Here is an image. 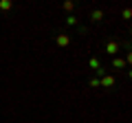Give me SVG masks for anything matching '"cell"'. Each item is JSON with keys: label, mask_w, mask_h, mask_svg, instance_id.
Here are the masks:
<instances>
[{"label": "cell", "mask_w": 132, "mask_h": 123, "mask_svg": "<svg viewBox=\"0 0 132 123\" xmlns=\"http://www.w3.org/2000/svg\"><path fill=\"white\" fill-rule=\"evenodd\" d=\"M114 86H117V77L110 75V73H106V75L99 77V88H106V90H112Z\"/></svg>", "instance_id": "cell-1"}, {"label": "cell", "mask_w": 132, "mask_h": 123, "mask_svg": "<svg viewBox=\"0 0 132 123\" xmlns=\"http://www.w3.org/2000/svg\"><path fill=\"white\" fill-rule=\"evenodd\" d=\"M53 38H55V44H57L60 48H66L68 44H71V35L66 33V31H55Z\"/></svg>", "instance_id": "cell-2"}, {"label": "cell", "mask_w": 132, "mask_h": 123, "mask_svg": "<svg viewBox=\"0 0 132 123\" xmlns=\"http://www.w3.org/2000/svg\"><path fill=\"white\" fill-rule=\"evenodd\" d=\"M119 48H121V42H119V40H108V42H106V53H108V55L117 57Z\"/></svg>", "instance_id": "cell-3"}, {"label": "cell", "mask_w": 132, "mask_h": 123, "mask_svg": "<svg viewBox=\"0 0 132 123\" xmlns=\"http://www.w3.org/2000/svg\"><path fill=\"white\" fill-rule=\"evenodd\" d=\"M88 18H90V22H101L106 18V13H104V9H93L88 13Z\"/></svg>", "instance_id": "cell-4"}, {"label": "cell", "mask_w": 132, "mask_h": 123, "mask_svg": "<svg viewBox=\"0 0 132 123\" xmlns=\"http://www.w3.org/2000/svg\"><path fill=\"white\" fill-rule=\"evenodd\" d=\"M88 68H90V71H93V73H97L99 68H104V64L99 61V57H97V55H93V57H90V59H88Z\"/></svg>", "instance_id": "cell-5"}, {"label": "cell", "mask_w": 132, "mask_h": 123, "mask_svg": "<svg viewBox=\"0 0 132 123\" xmlns=\"http://www.w3.org/2000/svg\"><path fill=\"white\" fill-rule=\"evenodd\" d=\"M112 68H117V71H126L128 64H126V59H121V57H112Z\"/></svg>", "instance_id": "cell-6"}, {"label": "cell", "mask_w": 132, "mask_h": 123, "mask_svg": "<svg viewBox=\"0 0 132 123\" xmlns=\"http://www.w3.org/2000/svg\"><path fill=\"white\" fill-rule=\"evenodd\" d=\"M66 24H68V27H81L79 18H77L75 13H68V15H66Z\"/></svg>", "instance_id": "cell-7"}, {"label": "cell", "mask_w": 132, "mask_h": 123, "mask_svg": "<svg viewBox=\"0 0 132 123\" xmlns=\"http://www.w3.org/2000/svg\"><path fill=\"white\" fill-rule=\"evenodd\" d=\"M0 9H2V11L13 9V2H11V0H0Z\"/></svg>", "instance_id": "cell-8"}, {"label": "cell", "mask_w": 132, "mask_h": 123, "mask_svg": "<svg viewBox=\"0 0 132 123\" xmlns=\"http://www.w3.org/2000/svg\"><path fill=\"white\" fill-rule=\"evenodd\" d=\"M62 9H64V11H68V13H71V11L75 9V2H71V0H66V2H62Z\"/></svg>", "instance_id": "cell-9"}, {"label": "cell", "mask_w": 132, "mask_h": 123, "mask_svg": "<svg viewBox=\"0 0 132 123\" xmlns=\"http://www.w3.org/2000/svg\"><path fill=\"white\" fill-rule=\"evenodd\" d=\"M121 18H123V20H130V18H132V9H130V7H123Z\"/></svg>", "instance_id": "cell-10"}, {"label": "cell", "mask_w": 132, "mask_h": 123, "mask_svg": "<svg viewBox=\"0 0 132 123\" xmlns=\"http://www.w3.org/2000/svg\"><path fill=\"white\" fill-rule=\"evenodd\" d=\"M88 86H90V88H99V79H97V77H90V79H88Z\"/></svg>", "instance_id": "cell-11"}]
</instances>
